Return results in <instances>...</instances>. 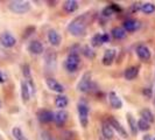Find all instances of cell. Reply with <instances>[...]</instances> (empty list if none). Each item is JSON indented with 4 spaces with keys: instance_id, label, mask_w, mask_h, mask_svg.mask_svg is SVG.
I'll return each mask as SVG.
<instances>
[{
    "instance_id": "obj_1",
    "label": "cell",
    "mask_w": 155,
    "mask_h": 140,
    "mask_svg": "<svg viewBox=\"0 0 155 140\" xmlns=\"http://www.w3.org/2000/svg\"><path fill=\"white\" fill-rule=\"evenodd\" d=\"M68 31L74 36H81L84 35L86 32V21L85 16H77L68 25Z\"/></svg>"
},
{
    "instance_id": "obj_2",
    "label": "cell",
    "mask_w": 155,
    "mask_h": 140,
    "mask_svg": "<svg viewBox=\"0 0 155 140\" xmlns=\"http://www.w3.org/2000/svg\"><path fill=\"white\" fill-rule=\"evenodd\" d=\"M79 64H81L79 55L77 53H70L69 56L65 60V62H64V67H65L68 72H75L79 68Z\"/></svg>"
},
{
    "instance_id": "obj_3",
    "label": "cell",
    "mask_w": 155,
    "mask_h": 140,
    "mask_svg": "<svg viewBox=\"0 0 155 140\" xmlns=\"http://www.w3.org/2000/svg\"><path fill=\"white\" fill-rule=\"evenodd\" d=\"M9 9L16 13V14H25L31 9V4L28 1H21V0H15L9 2Z\"/></svg>"
},
{
    "instance_id": "obj_4",
    "label": "cell",
    "mask_w": 155,
    "mask_h": 140,
    "mask_svg": "<svg viewBox=\"0 0 155 140\" xmlns=\"http://www.w3.org/2000/svg\"><path fill=\"white\" fill-rule=\"evenodd\" d=\"M91 85H92L91 74H90V72H85V74L82 76L81 81L78 82L77 90L78 91H81V92H87V91H90Z\"/></svg>"
},
{
    "instance_id": "obj_5",
    "label": "cell",
    "mask_w": 155,
    "mask_h": 140,
    "mask_svg": "<svg viewBox=\"0 0 155 140\" xmlns=\"http://www.w3.org/2000/svg\"><path fill=\"white\" fill-rule=\"evenodd\" d=\"M78 110V118H79V123L83 127L87 126L89 122V108L85 103H79L77 106Z\"/></svg>"
},
{
    "instance_id": "obj_6",
    "label": "cell",
    "mask_w": 155,
    "mask_h": 140,
    "mask_svg": "<svg viewBox=\"0 0 155 140\" xmlns=\"http://www.w3.org/2000/svg\"><path fill=\"white\" fill-rule=\"evenodd\" d=\"M0 42H1L2 46L6 47V48H12V47L15 46L16 40L11 33L5 32V33H2L1 36H0Z\"/></svg>"
},
{
    "instance_id": "obj_7",
    "label": "cell",
    "mask_w": 155,
    "mask_h": 140,
    "mask_svg": "<svg viewBox=\"0 0 155 140\" xmlns=\"http://www.w3.org/2000/svg\"><path fill=\"white\" fill-rule=\"evenodd\" d=\"M47 85H48V88L51 90V91H55V92L57 93H62L63 91H64V86L60 83V82H57L55 78H47Z\"/></svg>"
},
{
    "instance_id": "obj_8",
    "label": "cell",
    "mask_w": 155,
    "mask_h": 140,
    "mask_svg": "<svg viewBox=\"0 0 155 140\" xmlns=\"http://www.w3.org/2000/svg\"><path fill=\"white\" fill-rule=\"evenodd\" d=\"M137 55L139 56L140 60L142 61H148L150 58V50L147 46L145 45H140V46L137 47Z\"/></svg>"
},
{
    "instance_id": "obj_9",
    "label": "cell",
    "mask_w": 155,
    "mask_h": 140,
    "mask_svg": "<svg viewBox=\"0 0 155 140\" xmlns=\"http://www.w3.org/2000/svg\"><path fill=\"white\" fill-rule=\"evenodd\" d=\"M38 118L41 123L47 124V123H50L54 120V113L51 111H48V110H41L38 113Z\"/></svg>"
},
{
    "instance_id": "obj_10",
    "label": "cell",
    "mask_w": 155,
    "mask_h": 140,
    "mask_svg": "<svg viewBox=\"0 0 155 140\" xmlns=\"http://www.w3.org/2000/svg\"><path fill=\"white\" fill-rule=\"evenodd\" d=\"M48 41L50 42L51 46L57 47L60 46V43L62 41V38H61V35L55 31V29H50V31L48 32Z\"/></svg>"
},
{
    "instance_id": "obj_11",
    "label": "cell",
    "mask_w": 155,
    "mask_h": 140,
    "mask_svg": "<svg viewBox=\"0 0 155 140\" xmlns=\"http://www.w3.org/2000/svg\"><path fill=\"white\" fill-rule=\"evenodd\" d=\"M28 50L31 52V54L34 55H40L43 53L45 48H43V45L40 42V41H31L28 46Z\"/></svg>"
},
{
    "instance_id": "obj_12",
    "label": "cell",
    "mask_w": 155,
    "mask_h": 140,
    "mask_svg": "<svg viewBox=\"0 0 155 140\" xmlns=\"http://www.w3.org/2000/svg\"><path fill=\"white\" fill-rule=\"evenodd\" d=\"M109 101H110L111 106H112L113 109H121V108H123V102H121V99H120L119 96H118L116 92H113V91L110 92Z\"/></svg>"
},
{
    "instance_id": "obj_13",
    "label": "cell",
    "mask_w": 155,
    "mask_h": 140,
    "mask_svg": "<svg viewBox=\"0 0 155 140\" xmlns=\"http://www.w3.org/2000/svg\"><path fill=\"white\" fill-rule=\"evenodd\" d=\"M54 120L58 126L64 125V123L68 120V112L64 110H60L58 112H56L54 115Z\"/></svg>"
},
{
    "instance_id": "obj_14",
    "label": "cell",
    "mask_w": 155,
    "mask_h": 140,
    "mask_svg": "<svg viewBox=\"0 0 155 140\" xmlns=\"http://www.w3.org/2000/svg\"><path fill=\"white\" fill-rule=\"evenodd\" d=\"M111 126H112V128H114L117 132L119 133L121 137H124V138H126L127 137V132H126V130H125L124 127L121 126V124L118 122V120H116L114 118H110V123H109Z\"/></svg>"
},
{
    "instance_id": "obj_15",
    "label": "cell",
    "mask_w": 155,
    "mask_h": 140,
    "mask_svg": "<svg viewBox=\"0 0 155 140\" xmlns=\"http://www.w3.org/2000/svg\"><path fill=\"white\" fill-rule=\"evenodd\" d=\"M140 28V22L134 19H128L124 22V29L126 32H135Z\"/></svg>"
},
{
    "instance_id": "obj_16",
    "label": "cell",
    "mask_w": 155,
    "mask_h": 140,
    "mask_svg": "<svg viewBox=\"0 0 155 140\" xmlns=\"http://www.w3.org/2000/svg\"><path fill=\"white\" fill-rule=\"evenodd\" d=\"M114 57H116V50L114 49H107V50H105L104 56H103V64L104 65L112 64Z\"/></svg>"
},
{
    "instance_id": "obj_17",
    "label": "cell",
    "mask_w": 155,
    "mask_h": 140,
    "mask_svg": "<svg viewBox=\"0 0 155 140\" xmlns=\"http://www.w3.org/2000/svg\"><path fill=\"white\" fill-rule=\"evenodd\" d=\"M101 132H103L104 138L107 140L113 139V137H114L113 128H112V126H111L109 123H104V124H103V126H101Z\"/></svg>"
},
{
    "instance_id": "obj_18",
    "label": "cell",
    "mask_w": 155,
    "mask_h": 140,
    "mask_svg": "<svg viewBox=\"0 0 155 140\" xmlns=\"http://www.w3.org/2000/svg\"><path fill=\"white\" fill-rule=\"evenodd\" d=\"M31 89L27 84L26 81H22L21 82V98H22L23 103H27L31 98Z\"/></svg>"
},
{
    "instance_id": "obj_19",
    "label": "cell",
    "mask_w": 155,
    "mask_h": 140,
    "mask_svg": "<svg viewBox=\"0 0 155 140\" xmlns=\"http://www.w3.org/2000/svg\"><path fill=\"white\" fill-rule=\"evenodd\" d=\"M139 75V68L138 67H131V68H127L124 72V77L127 81H132L134 78Z\"/></svg>"
},
{
    "instance_id": "obj_20",
    "label": "cell",
    "mask_w": 155,
    "mask_h": 140,
    "mask_svg": "<svg viewBox=\"0 0 155 140\" xmlns=\"http://www.w3.org/2000/svg\"><path fill=\"white\" fill-rule=\"evenodd\" d=\"M63 8H64V11H65L67 13H74L78 8L77 1H75V0H68V1L64 2Z\"/></svg>"
},
{
    "instance_id": "obj_21",
    "label": "cell",
    "mask_w": 155,
    "mask_h": 140,
    "mask_svg": "<svg viewBox=\"0 0 155 140\" xmlns=\"http://www.w3.org/2000/svg\"><path fill=\"white\" fill-rule=\"evenodd\" d=\"M55 105L56 108L63 110V108H65L68 105V97L64 96V95H60L55 98Z\"/></svg>"
},
{
    "instance_id": "obj_22",
    "label": "cell",
    "mask_w": 155,
    "mask_h": 140,
    "mask_svg": "<svg viewBox=\"0 0 155 140\" xmlns=\"http://www.w3.org/2000/svg\"><path fill=\"white\" fill-rule=\"evenodd\" d=\"M127 123L130 125V130L133 135H135L138 133V124H137V120L133 118V116L131 113L127 115Z\"/></svg>"
},
{
    "instance_id": "obj_23",
    "label": "cell",
    "mask_w": 155,
    "mask_h": 140,
    "mask_svg": "<svg viewBox=\"0 0 155 140\" xmlns=\"http://www.w3.org/2000/svg\"><path fill=\"white\" fill-rule=\"evenodd\" d=\"M112 36L117 40L124 39L125 36H126V31H125L124 28H121V27H116V28L112 29Z\"/></svg>"
},
{
    "instance_id": "obj_24",
    "label": "cell",
    "mask_w": 155,
    "mask_h": 140,
    "mask_svg": "<svg viewBox=\"0 0 155 140\" xmlns=\"http://www.w3.org/2000/svg\"><path fill=\"white\" fill-rule=\"evenodd\" d=\"M141 117H142V119H145L149 124H150V123H154V120H155L154 115L152 113L150 110H148V109H145L141 111Z\"/></svg>"
},
{
    "instance_id": "obj_25",
    "label": "cell",
    "mask_w": 155,
    "mask_h": 140,
    "mask_svg": "<svg viewBox=\"0 0 155 140\" xmlns=\"http://www.w3.org/2000/svg\"><path fill=\"white\" fill-rule=\"evenodd\" d=\"M145 14H152L155 12V5H153L152 2H145L141 5V8H140Z\"/></svg>"
},
{
    "instance_id": "obj_26",
    "label": "cell",
    "mask_w": 155,
    "mask_h": 140,
    "mask_svg": "<svg viewBox=\"0 0 155 140\" xmlns=\"http://www.w3.org/2000/svg\"><path fill=\"white\" fill-rule=\"evenodd\" d=\"M12 134H13V137H14L15 140H28L27 137L23 134L22 130H21L20 127H14V128L12 130Z\"/></svg>"
},
{
    "instance_id": "obj_27",
    "label": "cell",
    "mask_w": 155,
    "mask_h": 140,
    "mask_svg": "<svg viewBox=\"0 0 155 140\" xmlns=\"http://www.w3.org/2000/svg\"><path fill=\"white\" fill-rule=\"evenodd\" d=\"M56 63V54L54 52H49L46 54V64L47 65H50V64H54Z\"/></svg>"
},
{
    "instance_id": "obj_28",
    "label": "cell",
    "mask_w": 155,
    "mask_h": 140,
    "mask_svg": "<svg viewBox=\"0 0 155 140\" xmlns=\"http://www.w3.org/2000/svg\"><path fill=\"white\" fill-rule=\"evenodd\" d=\"M137 124H138V130H140V131H148V130L150 128V125H149V123H148V122H146L145 119H142V118L140 119Z\"/></svg>"
},
{
    "instance_id": "obj_29",
    "label": "cell",
    "mask_w": 155,
    "mask_h": 140,
    "mask_svg": "<svg viewBox=\"0 0 155 140\" xmlns=\"http://www.w3.org/2000/svg\"><path fill=\"white\" fill-rule=\"evenodd\" d=\"M91 45L93 47H99L103 45V39H101V34H96L91 39Z\"/></svg>"
},
{
    "instance_id": "obj_30",
    "label": "cell",
    "mask_w": 155,
    "mask_h": 140,
    "mask_svg": "<svg viewBox=\"0 0 155 140\" xmlns=\"http://www.w3.org/2000/svg\"><path fill=\"white\" fill-rule=\"evenodd\" d=\"M22 74L25 78H26V81H28V79H31V68H29V65L28 64H25L22 68Z\"/></svg>"
},
{
    "instance_id": "obj_31",
    "label": "cell",
    "mask_w": 155,
    "mask_h": 140,
    "mask_svg": "<svg viewBox=\"0 0 155 140\" xmlns=\"http://www.w3.org/2000/svg\"><path fill=\"white\" fill-rule=\"evenodd\" d=\"M83 54L85 55L87 58H93V57H94V52H93L90 47H87V46L84 47V49H83Z\"/></svg>"
},
{
    "instance_id": "obj_32",
    "label": "cell",
    "mask_w": 155,
    "mask_h": 140,
    "mask_svg": "<svg viewBox=\"0 0 155 140\" xmlns=\"http://www.w3.org/2000/svg\"><path fill=\"white\" fill-rule=\"evenodd\" d=\"M113 13H114V12H113V9H112V7H111V6H107V7H105L104 9H103V15L106 16V18L111 16Z\"/></svg>"
},
{
    "instance_id": "obj_33",
    "label": "cell",
    "mask_w": 155,
    "mask_h": 140,
    "mask_svg": "<svg viewBox=\"0 0 155 140\" xmlns=\"http://www.w3.org/2000/svg\"><path fill=\"white\" fill-rule=\"evenodd\" d=\"M41 139L42 140H56V139H54L49 133H47V132L41 133Z\"/></svg>"
},
{
    "instance_id": "obj_34",
    "label": "cell",
    "mask_w": 155,
    "mask_h": 140,
    "mask_svg": "<svg viewBox=\"0 0 155 140\" xmlns=\"http://www.w3.org/2000/svg\"><path fill=\"white\" fill-rule=\"evenodd\" d=\"M6 79H7V76L0 70V83H5L6 82Z\"/></svg>"
},
{
    "instance_id": "obj_35",
    "label": "cell",
    "mask_w": 155,
    "mask_h": 140,
    "mask_svg": "<svg viewBox=\"0 0 155 140\" xmlns=\"http://www.w3.org/2000/svg\"><path fill=\"white\" fill-rule=\"evenodd\" d=\"M101 39H103V43H106L110 41L109 34H101Z\"/></svg>"
},
{
    "instance_id": "obj_36",
    "label": "cell",
    "mask_w": 155,
    "mask_h": 140,
    "mask_svg": "<svg viewBox=\"0 0 155 140\" xmlns=\"http://www.w3.org/2000/svg\"><path fill=\"white\" fill-rule=\"evenodd\" d=\"M140 8H141V5H140V4H133V6H132V11H133V12H135V11H139Z\"/></svg>"
},
{
    "instance_id": "obj_37",
    "label": "cell",
    "mask_w": 155,
    "mask_h": 140,
    "mask_svg": "<svg viewBox=\"0 0 155 140\" xmlns=\"http://www.w3.org/2000/svg\"><path fill=\"white\" fill-rule=\"evenodd\" d=\"M110 6L112 7V9H113V12H114V13H116V12H119V11H120V7H119V6H117L116 4H112V5H110Z\"/></svg>"
},
{
    "instance_id": "obj_38",
    "label": "cell",
    "mask_w": 155,
    "mask_h": 140,
    "mask_svg": "<svg viewBox=\"0 0 155 140\" xmlns=\"http://www.w3.org/2000/svg\"><path fill=\"white\" fill-rule=\"evenodd\" d=\"M152 91H150V89H145V90H143V95H145V96H146V95H147L148 97H150V96H152Z\"/></svg>"
},
{
    "instance_id": "obj_39",
    "label": "cell",
    "mask_w": 155,
    "mask_h": 140,
    "mask_svg": "<svg viewBox=\"0 0 155 140\" xmlns=\"http://www.w3.org/2000/svg\"><path fill=\"white\" fill-rule=\"evenodd\" d=\"M143 140H153V139L150 138V135H145V137H143Z\"/></svg>"
},
{
    "instance_id": "obj_40",
    "label": "cell",
    "mask_w": 155,
    "mask_h": 140,
    "mask_svg": "<svg viewBox=\"0 0 155 140\" xmlns=\"http://www.w3.org/2000/svg\"><path fill=\"white\" fill-rule=\"evenodd\" d=\"M0 140H4L2 139V135H1V134H0Z\"/></svg>"
},
{
    "instance_id": "obj_41",
    "label": "cell",
    "mask_w": 155,
    "mask_h": 140,
    "mask_svg": "<svg viewBox=\"0 0 155 140\" xmlns=\"http://www.w3.org/2000/svg\"><path fill=\"white\" fill-rule=\"evenodd\" d=\"M0 108H1V102H0Z\"/></svg>"
},
{
    "instance_id": "obj_42",
    "label": "cell",
    "mask_w": 155,
    "mask_h": 140,
    "mask_svg": "<svg viewBox=\"0 0 155 140\" xmlns=\"http://www.w3.org/2000/svg\"><path fill=\"white\" fill-rule=\"evenodd\" d=\"M154 104H155V98H154Z\"/></svg>"
},
{
    "instance_id": "obj_43",
    "label": "cell",
    "mask_w": 155,
    "mask_h": 140,
    "mask_svg": "<svg viewBox=\"0 0 155 140\" xmlns=\"http://www.w3.org/2000/svg\"><path fill=\"white\" fill-rule=\"evenodd\" d=\"M153 140H155V139H153Z\"/></svg>"
}]
</instances>
